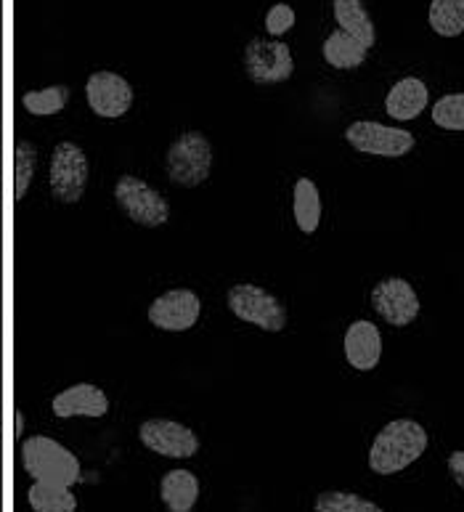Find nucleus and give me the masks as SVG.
Returning <instances> with one entry per match:
<instances>
[{"label":"nucleus","instance_id":"4","mask_svg":"<svg viewBox=\"0 0 464 512\" xmlns=\"http://www.w3.org/2000/svg\"><path fill=\"white\" fill-rule=\"evenodd\" d=\"M115 202L130 221L144 226V229H157L162 223H168L170 218L168 199L136 176L117 178Z\"/></svg>","mask_w":464,"mask_h":512},{"label":"nucleus","instance_id":"25","mask_svg":"<svg viewBox=\"0 0 464 512\" xmlns=\"http://www.w3.org/2000/svg\"><path fill=\"white\" fill-rule=\"evenodd\" d=\"M433 123L441 130H464V93H449L435 101Z\"/></svg>","mask_w":464,"mask_h":512},{"label":"nucleus","instance_id":"16","mask_svg":"<svg viewBox=\"0 0 464 512\" xmlns=\"http://www.w3.org/2000/svg\"><path fill=\"white\" fill-rule=\"evenodd\" d=\"M160 497L170 512H191L199 499V481L191 470H170L162 475Z\"/></svg>","mask_w":464,"mask_h":512},{"label":"nucleus","instance_id":"5","mask_svg":"<svg viewBox=\"0 0 464 512\" xmlns=\"http://www.w3.org/2000/svg\"><path fill=\"white\" fill-rule=\"evenodd\" d=\"M229 308L239 321L255 324L263 332H282L287 327V308L258 284H236L229 290Z\"/></svg>","mask_w":464,"mask_h":512},{"label":"nucleus","instance_id":"11","mask_svg":"<svg viewBox=\"0 0 464 512\" xmlns=\"http://www.w3.org/2000/svg\"><path fill=\"white\" fill-rule=\"evenodd\" d=\"M85 96H88V104L99 117H122L133 104V88L122 75L117 72H93L85 83Z\"/></svg>","mask_w":464,"mask_h":512},{"label":"nucleus","instance_id":"27","mask_svg":"<svg viewBox=\"0 0 464 512\" xmlns=\"http://www.w3.org/2000/svg\"><path fill=\"white\" fill-rule=\"evenodd\" d=\"M449 470L451 475H454V481H457L459 489L464 491V451L462 449L454 451V454L449 457Z\"/></svg>","mask_w":464,"mask_h":512},{"label":"nucleus","instance_id":"20","mask_svg":"<svg viewBox=\"0 0 464 512\" xmlns=\"http://www.w3.org/2000/svg\"><path fill=\"white\" fill-rule=\"evenodd\" d=\"M32 512H77V497L69 486H54V483H32L27 491Z\"/></svg>","mask_w":464,"mask_h":512},{"label":"nucleus","instance_id":"22","mask_svg":"<svg viewBox=\"0 0 464 512\" xmlns=\"http://www.w3.org/2000/svg\"><path fill=\"white\" fill-rule=\"evenodd\" d=\"M69 101V88L67 85H51V88H43V91H30L22 96V107L30 112V115L48 117L59 115L61 109L67 107Z\"/></svg>","mask_w":464,"mask_h":512},{"label":"nucleus","instance_id":"6","mask_svg":"<svg viewBox=\"0 0 464 512\" xmlns=\"http://www.w3.org/2000/svg\"><path fill=\"white\" fill-rule=\"evenodd\" d=\"M51 194L64 205L80 202L88 186V157L72 141H61L51 154Z\"/></svg>","mask_w":464,"mask_h":512},{"label":"nucleus","instance_id":"18","mask_svg":"<svg viewBox=\"0 0 464 512\" xmlns=\"http://www.w3.org/2000/svg\"><path fill=\"white\" fill-rule=\"evenodd\" d=\"M332 6H335V19L340 30L361 40L366 48H372L377 32H374L372 16L366 14L364 3L361 0H332Z\"/></svg>","mask_w":464,"mask_h":512},{"label":"nucleus","instance_id":"10","mask_svg":"<svg viewBox=\"0 0 464 512\" xmlns=\"http://www.w3.org/2000/svg\"><path fill=\"white\" fill-rule=\"evenodd\" d=\"M138 438L146 449L170 459H189L199 451L197 433L173 420H146L138 428Z\"/></svg>","mask_w":464,"mask_h":512},{"label":"nucleus","instance_id":"17","mask_svg":"<svg viewBox=\"0 0 464 512\" xmlns=\"http://www.w3.org/2000/svg\"><path fill=\"white\" fill-rule=\"evenodd\" d=\"M292 215L297 229L303 234H313L321 223V194L311 178H297L292 189Z\"/></svg>","mask_w":464,"mask_h":512},{"label":"nucleus","instance_id":"19","mask_svg":"<svg viewBox=\"0 0 464 512\" xmlns=\"http://www.w3.org/2000/svg\"><path fill=\"white\" fill-rule=\"evenodd\" d=\"M366 54L369 48L356 40L348 32L337 30L332 32L327 40H324V59H327L329 67L335 69H356L366 62Z\"/></svg>","mask_w":464,"mask_h":512},{"label":"nucleus","instance_id":"26","mask_svg":"<svg viewBox=\"0 0 464 512\" xmlns=\"http://www.w3.org/2000/svg\"><path fill=\"white\" fill-rule=\"evenodd\" d=\"M292 27H295V11H292L287 3H276V6L268 8V14H266L268 35L279 38V35H284V32H290Z\"/></svg>","mask_w":464,"mask_h":512},{"label":"nucleus","instance_id":"1","mask_svg":"<svg viewBox=\"0 0 464 512\" xmlns=\"http://www.w3.org/2000/svg\"><path fill=\"white\" fill-rule=\"evenodd\" d=\"M427 449V430L414 420H393L377 433L369 449V470L396 475L414 465Z\"/></svg>","mask_w":464,"mask_h":512},{"label":"nucleus","instance_id":"13","mask_svg":"<svg viewBox=\"0 0 464 512\" xmlns=\"http://www.w3.org/2000/svg\"><path fill=\"white\" fill-rule=\"evenodd\" d=\"M345 359L358 372H372L382 359V335L377 324L358 319L345 332Z\"/></svg>","mask_w":464,"mask_h":512},{"label":"nucleus","instance_id":"2","mask_svg":"<svg viewBox=\"0 0 464 512\" xmlns=\"http://www.w3.org/2000/svg\"><path fill=\"white\" fill-rule=\"evenodd\" d=\"M22 467L32 481L75 486L80 481V459L48 436H32L22 444Z\"/></svg>","mask_w":464,"mask_h":512},{"label":"nucleus","instance_id":"15","mask_svg":"<svg viewBox=\"0 0 464 512\" xmlns=\"http://www.w3.org/2000/svg\"><path fill=\"white\" fill-rule=\"evenodd\" d=\"M427 85L419 77H404L390 88L388 99H385V112L398 123H409L417 120L427 109Z\"/></svg>","mask_w":464,"mask_h":512},{"label":"nucleus","instance_id":"9","mask_svg":"<svg viewBox=\"0 0 464 512\" xmlns=\"http://www.w3.org/2000/svg\"><path fill=\"white\" fill-rule=\"evenodd\" d=\"M372 308L393 327H409L419 316V295L406 279L388 276L372 290Z\"/></svg>","mask_w":464,"mask_h":512},{"label":"nucleus","instance_id":"23","mask_svg":"<svg viewBox=\"0 0 464 512\" xmlns=\"http://www.w3.org/2000/svg\"><path fill=\"white\" fill-rule=\"evenodd\" d=\"M313 512H382V507L350 491H324L316 497Z\"/></svg>","mask_w":464,"mask_h":512},{"label":"nucleus","instance_id":"7","mask_svg":"<svg viewBox=\"0 0 464 512\" xmlns=\"http://www.w3.org/2000/svg\"><path fill=\"white\" fill-rule=\"evenodd\" d=\"M244 69L252 83L274 85L290 80L295 62H292L290 46L282 40L252 38L244 48Z\"/></svg>","mask_w":464,"mask_h":512},{"label":"nucleus","instance_id":"14","mask_svg":"<svg viewBox=\"0 0 464 512\" xmlns=\"http://www.w3.org/2000/svg\"><path fill=\"white\" fill-rule=\"evenodd\" d=\"M54 414L61 420L69 417H104L109 412V398L101 388L91 383H77L61 390L54 398Z\"/></svg>","mask_w":464,"mask_h":512},{"label":"nucleus","instance_id":"21","mask_svg":"<svg viewBox=\"0 0 464 512\" xmlns=\"http://www.w3.org/2000/svg\"><path fill=\"white\" fill-rule=\"evenodd\" d=\"M430 27L441 38H457L464 32V0H433Z\"/></svg>","mask_w":464,"mask_h":512},{"label":"nucleus","instance_id":"28","mask_svg":"<svg viewBox=\"0 0 464 512\" xmlns=\"http://www.w3.org/2000/svg\"><path fill=\"white\" fill-rule=\"evenodd\" d=\"M22 430H24V414L19 412V409H16V425H14V436H16V438L22 436Z\"/></svg>","mask_w":464,"mask_h":512},{"label":"nucleus","instance_id":"8","mask_svg":"<svg viewBox=\"0 0 464 512\" xmlns=\"http://www.w3.org/2000/svg\"><path fill=\"white\" fill-rule=\"evenodd\" d=\"M348 144L361 154L372 157H404L414 149L417 138L409 130L390 128V125L372 123V120H358L345 130Z\"/></svg>","mask_w":464,"mask_h":512},{"label":"nucleus","instance_id":"24","mask_svg":"<svg viewBox=\"0 0 464 512\" xmlns=\"http://www.w3.org/2000/svg\"><path fill=\"white\" fill-rule=\"evenodd\" d=\"M14 184H16V202L24 199V194L30 192L32 176H35V168H38V149L30 144V141H19L14 152Z\"/></svg>","mask_w":464,"mask_h":512},{"label":"nucleus","instance_id":"3","mask_svg":"<svg viewBox=\"0 0 464 512\" xmlns=\"http://www.w3.org/2000/svg\"><path fill=\"white\" fill-rule=\"evenodd\" d=\"M168 176L181 189H194L205 184L213 170V146L199 130H186L175 138L165 157Z\"/></svg>","mask_w":464,"mask_h":512},{"label":"nucleus","instance_id":"12","mask_svg":"<svg viewBox=\"0 0 464 512\" xmlns=\"http://www.w3.org/2000/svg\"><path fill=\"white\" fill-rule=\"evenodd\" d=\"M199 314L202 303L191 290H170L149 306V321L165 332H186L197 324Z\"/></svg>","mask_w":464,"mask_h":512}]
</instances>
